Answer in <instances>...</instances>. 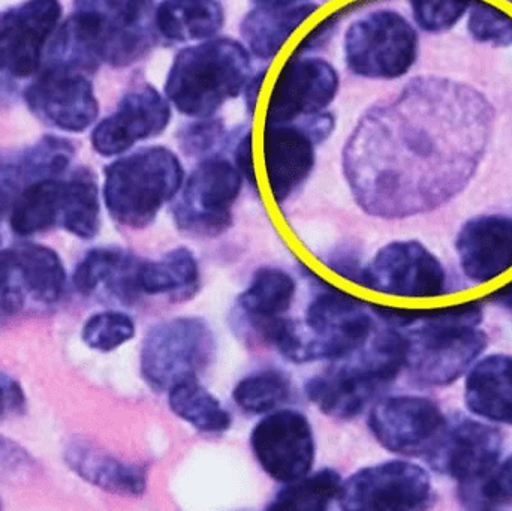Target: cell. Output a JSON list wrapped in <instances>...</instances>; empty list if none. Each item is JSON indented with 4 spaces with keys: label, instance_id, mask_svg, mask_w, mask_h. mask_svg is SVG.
I'll return each instance as SVG.
<instances>
[{
    "label": "cell",
    "instance_id": "bcb514c9",
    "mask_svg": "<svg viewBox=\"0 0 512 511\" xmlns=\"http://www.w3.org/2000/svg\"><path fill=\"white\" fill-rule=\"evenodd\" d=\"M258 5H297V3H306L309 0H256Z\"/></svg>",
    "mask_w": 512,
    "mask_h": 511
},
{
    "label": "cell",
    "instance_id": "836d02e7",
    "mask_svg": "<svg viewBox=\"0 0 512 511\" xmlns=\"http://www.w3.org/2000/svg\"><path fill=\"white\" fill-rule=\"evenodd\" d=\"M291 380L277 369L252 372L237 383L233 399L240 410L254 416L273 413L291 398Z\"/></svg>",
    "mask_w": 512,
    "mask_h": 511
},
{
    "label": "cell",
    "instance_id": "e575fe53",
    "mask_svg": "<svg viewBox=\"0 0 512 511\" xmlns=\"http://www.w3.org/2000/svg\"><path fill=\"white\" fill-rule=\"evenodd\" d=\"M137 326L125 312L104 311L92 315L84 323L81 338L90 350L113 353L135 338Z\"/></svg>",
    "mask_w": 512,
    "mask_h": 511
},
{
    "label": "cell",
    "instance_id": "74e56055",
    "mask_svg": "<svg viewBox=\"0 0 512 511\" xmlns=\"http://www.w3.org/2000/svg\"><path fill=\"white\" fill-rule=\"evenodd\" d=\"M421 29L439 33L456 26L475 0H409Z\"/></svg>",
    "mask_w": 512,
    "mask_h": 511
},
{
    "label": "cell",
    "instance_id": "4316f807",
    "mask_svg": "<svg viewBox=\"0 0 512 511\" xmlns=\"http://www.w3.org/2000/svg\"><path fill=\"white\" fill-rule=\"evenodd\" d=\"M224 23L218 0H164L155 11L156 32L168 42L207 41Z\"/></svg>",
    "mask_w": 512,
    "mask_h": 511
},
{
    "label": "cell",
    "instance_id": "6da1fadb",
    "mask_svg": "<svg viewBox=\"0 0 512 511\" xmlns=\"http://www.w3.org/2000/svg\"><path fill=\"white\" fill-rule=\"evenodd\" d=\"M492 128V105L474 87L415 78L363 114L343 147V176L367 215L403 219L430 212L474 177Z\"/></svg>",
    "mask_w": 512,
    "mask_h": 511
},
{
    "label": "cell",
    "instance_id": "ab89813d",
    "mask_svg": "<svg viewBox=\"0 0 512 511\" xmlns=\"http://www.w3.org/2000/svg\"><path fill=\"white\" fill-rule=\"evenodd\" d=\"M26 294L11 252L0 251V318L11 317L20 311Z\"/></svg>",
    "mask_w": 512,
    "mask_h": 511
},
{
    "label": "cell",
    "instance_id": "f546056e",
    "mask_svg": "<svg viewBox=\"0 0 512 511\" xmlns=\"http://www.w3.org/2000/svg\"><path fill=\"white\" fill-rule=\"evenodd\" d=\"M167 393L170 410L200 434H225L233 425L230 411L200 383V378L179 381Z\"/></svg>",
    "mask_w": 512,
    "mask_h": 511
},
{
    "label": "cell",
    "instance_id": "e0dca14e",
    "mask_svg": "<svg viewBox=\"0 0 512 511\" xmlns=\"http://www.w3.org/2000/svg\"><path fill=\"white\" fill-rule=\"evenodd\" d=\"M501 453L502 435L498 429L462 419L453 426L447 425L426 458L433 470L466 486L489 476L498 467Z\"/></svg>",
    "mask_w": 512,
    "mask_h": 511
},
{
    "label": "cell",
    "instance_id": "d6986e66",
    "mask_svg": "<svg viewBox=\"0 0 512 511\" xmlns=\"http://www.w3.org/2000/svg\"><path fill=\"white\" fill-rule=\"evenodd\" d=\"M170 122L167 96L150 84L135 87L123 96L117 110L96 126L93 149L102 156L122 155L135 144L161 135Z\"/></svg>",
    "mask_w": 512,
    "mask_h": 511
},
{
    "label": "cell",
    "instance_id": "7402d4cb",
    "mask_svg": "<svg viewBox=\"0 0 512 511\" xmlns=\"http://www.w3.org/2000/svg\"><path fill=\"white\" fill-rule=\"evenodd\" d=\"M141 258L120 248H96L78 264L74 272L75 290L93 296L104 290L122 303H134L143 294L138 285Z\"/></svg>",
    "mask_w": 512,
    "mask_h": 511
},
{
    "label": "cell",
    "instance_id": "9c48e42d",
    "mask_svg": "<svg viewBox=\"0 0 512 511\" xmlns=\"http://www.w3.org/2000/svg\"><path fill=\"white\" fill-rule=\"evenodd\" d=\"M243 182L242 174L228 159H201L173 200L171 213L177 230L198 239H215L227 233Z\"/></svg>",
    "mask_w": 512,
    "mask_h": 511
},
{
    "label": "cell",
    "instance_id": "8d00e7d4",
    "mask_svg": "<svg viewBox=\"0 0 512 511\" xmlns=\"http://www.w3.org/2000/svg\"><path fill=\"white\" fill-rule=\"evenodd\" d=\"M468 30L475 41L508 47L512 45V17L498 6L475 0L469 9Z\"/></svg>",
    "mask_w": 512,
    "mask_h": 511
},
{
    "label": "cell",
    "instance_id": "484cf974",
    "mask_svg": "<svg viewBox=\"0 0 512 511\" xmlns=\"http://www.w3.org/2000/svg\"><path fill=\"white\" fill-rule=\"evenodd\" d=\"M138 285L143 296H165L170 302H188L201 287V270L191 249H171L161 260H141Z\"/></svg>",
    "mask_w": 512,
    "mask_h": 511
},
{
    "label": "cell",
    "instance_id": "603a6c76",
    "mask_svg": "<svg viewBox=\"0 0 512 511\" xmlns=\"http://www.w3.org/2000/svg\"><path fill=\"white\" fill-rule=\"evenodd\" d=\"M65 461L84 482L122 497H140L147 491V470L126 462L84 440L66 446Z\"/></svg>",
    "mask_w": 512,
    "mask_h": 511
},
{
    "label": "cell",
    "instance_id": "ee69618b",
    "mask_svg": "<svg viewBox=\"0 0 512 511\" xmlns=\"http://www.w3.org/2000/svg\"><path fill=\"white\" fill-rule=\"evenodd\" d=\"M265 77H267V69L256 72L255 75L249 78L245 89H243V96H245V104L249 113H254L256 102H258L262 86H264Z\"/></svg>",
    "mask_w": 512,
    "mask_h": 511
},
{
    "label": "cell",
    "instance_id": "7a4b0ae2",
    "mask_svg": "<svg viewBox=\"0 0 512 511\" xmlns=\"http://www.w3.org/2000/svg\"><path fill=\"white\" fill-rule=\"evenodd\" d=\"M375 317L405 336V369L421 386H450L484 353L483 305L460 303L436 309H402L370 303Z\"/></svg>",
    "mask_w": 512,
    "mask_h": 511
},
{
    "label": "cell",
    "instance_id": "f1b7e54d",
    "mask_svg": "<svg viewBox=\"0 0 512 511\" xmlns=\"http://www.w3.org/2000/svg\"><path fill=\"white\" fill-rule=\"evenodd\" d=\"M65 180L50 177L26 186L12 201L11 227L20 236L62 225Z\"/></svg>",
    "mask_w": 512,
    "mask_h": 511
},
{
    "label": "cell",
    "instance_id": "83f0119b",
    "mask_svg": "<svg viewBox=\"0 0 512 511\" xmlns=\"http://www.w3.org/2000/svg\"><path fill=\"white\" fill-rule=\"evenodd\" d=\"M297 294L295 279L279 267H259L237 299L243 323L283 317Z\"/></svg>",
    "mask_w": 512,
    "mask_h": 511
},
{
    "label": "cell",
    "instance_id": "c3c4849f",
    "mask_svg": "<svg viewBox=\"0 0 512 511\" xmlns=\"http://www.w3.org/2000/svg\"><path fill=\"white\" fill-rule=\"evenodd\" d=\"M0 212H2V210H0Z\"/></svg>",
    "mask_w": 512,
    "mask_h": 511
},
{
    "label": "cell",
    "instance_id": "f6af8a7d",
    "mask_svg": "<svg viewBox=\"0 0 512 511\" xmlns=\"http://www.w3.org/2000/svg\"><path fill=\"white\" fill-rule=\"evenodd\" d=\"M489 299L512 312V282L502 287L501 290L490 294Z\"/></svg>",
    "mask_w": 512,
    "mask_h": 511
},
{
    "label": "cell",
    "instance_id": "30bf717a",
    "mask_svg": "<svg viewBox=\"0 0 512 511\" xmlns=\"http://www.w3.org/2000/svg\"><path fill=\"white\" fill-rule=\"evenodd\" d=\"M418 56V35L399 12L376 11L349 26L345 60L349 71L373 80H394L411 71Z\"/></svg>",
    "mask_w": 512,
    "mask_h": 511
},
{
    "label": "cell",
    "instance_id": "7bdbcfd3",
    "mask_svg": "<svg viewBox=\"0 0 512 511\" xmlns=\"http://www.w3.org/2000/svg\"><path fill=\"white\" fill-rule=\"evenodd\" d=\"M26 407V396L17 381L0 377V422L8 417L18 416Z\"/></svg>",
    "mask_w": 512,
    "mask_h": 511
},
{
    "label": "cell",
    "instance_id": "277c9868",
    "mask_svg": "<svg viewBox=\"0 0 512 511\" xmlns=\"http://www.w3.org/2000/svg\"><path fill=\"white\" fill-rule=\"evenodd\" d=\"M251 68V53L242 42L207 39L176 54L165 81V96L185 116L213 117L225 102L243 93Z\"/></svg>",
    "mask_w": 512,
    "mask_h": 511
},
{
    "label": "cell",
    "instance_id": "ffe728a7",
    "mask_svg": "<svg viewBox=\"0 0 512 511\" xmlns=\"http://www.w3.org/2000/svg\"><path fill=\"white\" fill-rule=\"evenodd\" d=\"M318 144L303 122L264 125L265 179L276 204L288 201L309 179L315 168Z\"/></svg>",
    "mask_w": 512,
    "mask_h": 511
},
{
    "label": "cell",
    "instance_id": "5bb4252c",
    "mask_svg": "<svg viewBox=\"0 0 512 511\" xmlns=\"http://www.w3.org/2000/svg\"><path fill=\"white\" fill-rule=\"evenodd\" d=\"M367 425L388 452L418 458L429 455L448 423L432 399L400 395L378 402Z\"/></svg>",
    "mask_w": 512,
    "mask_h": 511
},
{
    "label": "cell",
    "instance_id": "52a82bcc",
    "mask_svg": "<svg viewBox=\"0 0 512 511\" xmlns=\"http://www.w3.org/2000/svg\"><path fill=\"white\" fill-rule=\"evenodd\" d=\"M312 278L318 284L319 291L304 315L310 338L301 335L303 347L298 365L348 360L375 333V314L370 303L325 284L318 276L312 275Z\"/></svg>",
    "mask_w": 512,
    "mask_h": 511
},
{
    "label": "cell",
    "instance_id": "60d3db41",
    "mask_svg": "<svg viewBox=\"0 0 512 511\" xmlns=\"http://www.w3.org/2000/svg\"><path fill=\"white\" fill-rule=\"evenodd\" d=\"M33 468V461L17 444L0 437V479L23 476Z\"/></svg>",
    "mask_w": 512,
    "mask_h": 511
},
{
    "label": "cell",
    "instance_id": "4fadbf2b",
    "mask_svg": "<svg viewBox=\"0 0 512 511\" xmlns=\"http://www.w3.org/2000/svg\"><path fill=\"white\" fill-rule=\"evenodd\" d=\"M249 443L262 471L282 485L307 476L315 464V435L300 411L265 414L252 429Z\"/></svg>",
    "mask_w": 512,
    "mask_h": 511
},
{
    "label": "cell",
    "instance_id": "d590c367",
    "mask_svg": "<svg viewBox=\"0 0 512 511\" xmlns=\"http://www.w3.org/2000/svg\"><path fill=\"white\" fill-rule=\"evenodd\" d=\"M466 509L498 510L512 503V455L489 476L472 485L459 486Z\"/></svg>",
    "mask_w": 512,
    "mask_h": 511
},
{
    "label": "cell",
    "instance_id": "7c38bea8",
    "mask_svg": "<svg viewBox=\"0 0 512 511\" xmlns=\"http://www.w3.org/2000/svg\"><path fill=\"white\" fill-rule=\"evenodd\" d=\"M360 287L402 299H436L448 294L441 261L417 240L391 242L361 272Z\"/></svg>",
    "mask_w": 512,
    "mask_h": 511
},
{
    "label": "cell",
    "instance_id": "ba28073f",
    "mask_svg": "<svg viewBox=\"0 0 512 511\" xmlns=\"http://www.w3.org/2000/svg\"><path fill=\"white\" fill-rule=\"evenodd\" d=\"M216 338L200 317H177L153 326L144 336L140 374L147 387L165 393L186 378H200L212 365Z\"/></svg>",
    "mask_w": 512,
    "mask_h": 511
},
{
    "label": "cell",
    "instance_id": "3957f363",
    "mask_svg": "<svg viewBox=\"0 0 512 511\" xmlns=\"http://www.w3.org/2000/svg\"><path fill=\"white\" fill-rule=\"evenodd\" d=\"M153 0H74V12L51 45L54 65L95 71L140 62L155 47Z\"/></svg>",
    "mask_w": 512,
    "mask_h": 511
},
{
    "label": "cell",
    "instance_id": "2e32d148",
    "mask_svg": "<svg viewBox=\"0 0 512 511\" xmlns=\"http://www.w3.org/2000/svg\"><path fill=\"white\" fill-rule=\"evenodd\" d=\"M60 14L59 0H26L0 12V72L15 78L35 74Z\"/></svg>",
    "mask_w": 512,
    "mask_h": 511
},
{
    "label": "cell",
    "instance_id": "8992f818",
    "mask_svg": "<svg viewBox=\"0 0 512 511\" xmlns=\"http://www.w3.org/2000/svg\"><path fill=\"white\" fill-rule=\"evenodd\" d=\"M185 182L182 162L164 146L144 147L105 168L104 200L111 219L144 230Z\"/></svg>",
    "mask_w": 512,
    "mask_h": 511
},
{
    "label": "cell",
    "instance_id": "ac0fdd59",
    "mask_svg": "<svg viewBox=\"0 0 512 511\" xmlns=\"http://www.w3.org/2000/svg\"><path fill=\"white\" fill-rule=\"evenodd\" d=\"M24 96L36 116L63 131H84L98 117L92 83L83 71L69 66H51L30 84Z\"/></svg>",
    "mask_w": 512,
    "mask_h": 511
},
{
    "label": "cell",
    "instance_id": "1f68e13d",
    "mask_svg": "<svg viewBox=\"0 0 512 511\" xmlns=\"http://www.w3.org/2000/svg\"><path fill=\"white\" fill-rule=\"evenodd\" d=\"M342 476L333 468L322 470L286 483L265 509L270 511H325L337 500L342 488Z\"/></svg>",
    "mask_w": 512,
    "mask_h": 511
},
{
    "label": "cell",
    "instance_id": "d6a6232c",
    "mask_svg": "<svg viewBox=\"0 0 512 511\" xmlns=\"http://www.w3.org/2000/svg\"><path fill=\"white\" fill-rule=\"evenodd\" d=\"M80 239L90 240L101 227V201L98 183L89 170H80L65 180L62 225Z\"/></svg>",
    "mask_w": 512,
    "mask_h": 511
},
{
    "label": "cell",
    "instance_id": "f35d334b",
    "mask_svg": "<svg viewBox=\"0 0 512 511\" xmlns=\"http://www.w3.org/2000/svg\"><path fill=\"white\" fill-rule=\"evenodd\" d=\"M225 125L222 120L206 117L182 126L177 132L180 150L189 158L206 159L224 143Z\"/></svg>",
    "mask_w": 512,
    "mask_h": 511
},
{
    "label": "cell",
    "instance_id": "5b68a950",
    "mask_svg": "<svg viewBox=\"0 0 512 511\" xmlns=\"http://www.w3.org/2000/svg\"><path fill=\"white\" fill-rule=\"evenodd\" d=\"M405 356V336L387 326L373 333L357 359L310 378L304 392L324 416L355 419L405 369Z\"/></svg>",
    "mask_w": 512,
    "mask_h": 511
},
{
    "label": "cell",
    "instance_id": "9a60e30c",
    "mask_svg": "<svg viewBox=\"0 0 512 511\" xmlns=\"http://www.w3.org/2000/svg\"><path fill=\"white\" fill-rule=\"evenodd\" d=\"M339 87V74L330 62L292 54L274 81L264 123H294L322 113L336 98Z\"/></svg>",
    "mask_w": 512,
    "mask_h": 511
},
{
    "label": "cell",
    "instance_id": "d4e9b609",
    "mask_svg": "<svg viewBox=\"0 0 512 511\" xmlns=\"http://www.w3.org/2000/svg\"><path fill=\"white\" fill-rule=\"evenodd\" d=\"M465 402L475 416L512 426V357L481 360L466 380Z\"/></svg>",
    "mask_w": 512,
    "mask_h": 511
},
{
    "label": "cell",
    "instance_id": "44dd1931",
    "mask_svg": "<svg viewBox=\"0 0 512 511\" xmlns=\"http://www.w3.org/2000/svg\"><path fill=\"white\" fill-rule=\"evenodd\" d=\"M456 251L469 281H495L512 269V218L483 215L469 219L457 234Z\"/></svg>",
    "mask_w": 512,
    "mask_h": 511
},
{
    "label": "cell",
    "instance_id": "4dcf8cb0",
    "mask_svg": "<svg viewBox=\"0 0 512 511\" xmlns=\"http://www.w3.org/2000/svg\"><path fill=\"white\" fill-rule=\"evenodd\" d=\"M24 290L36 302L56 303L62 297L66 272L62 260L47 246L24 243L9 249Z\"/></svg>",
    "mask_w": 512,
    "mask_h": 511
},
{
    "label": "cell",
    "instance_id": "7dc6e473",
    "mask_svg": "<svg viewBox=\"0 0 512 511\" xmlns=\"http://www.w3.org/2000/svg\"><path fill=\"white\" fill-rule=\"evenodd\" d=\"M508 2H511V3H512V0H508Z\"/></svg>",
    "mask_w": 512,
    "mask_h": 511
},
{
    "label": "cell",
    "instance_id": "b9f144b4",
    "mask_svg": "<svg viewBox=\"0 0 512 511\" xmlns=\"http://www.w3.org/2000/svg\"><path fill=\"white\" fill-rule=\"evenodd\" d=\"M234 165L242 174L243 180L256 191L258 179H256L252 131L243 132L242 137L237 141L236 149H234Z\"/></svg>",
    "mask_w": 512,
    "mask_h": 511
},
{
    "label": "cell",
    "instance_id": "8fae6325",
    "mask_svg": "<svg viewBox=\"0 0 512 511\" xmlns=\"http://www.w3.org/2000/svg\"><path fill=\"white\" fill-rule=\"evenodd\" d=\"M429 474L408 461L361 468L343 480L337 503L345 511H417L432 504Z\"/></svg>",
    "mask_w": 512,
    "mask_h": 511
},
{
    "label": "cell",
    "instance_id": "cb8c5ba5",
    "mask_svg": "<svg viewBox=\"0 0 512 511\" xmlns=\"http://www.w3.org/2000/svg\"><path fill=\"white\" fill-rule=\"evenodd\" d=\"M318 9L312 2L297 5H258L243 17L240 24L245 47L261 60L279 54L292 33Z\"/></svg>",
    "mask_w": 512,
    "mask_h": 511
}]
</instances>
